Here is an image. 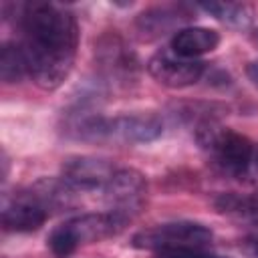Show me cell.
<instances>
[{
  "label": "cell",
  "mask_w": 258,
  "mask_h": 258,
  "mask_svg": "<svg viewBox=\"0 0 258 258\" xmlns=\"http://www.w3.org/2000/svg\"><path fill=\"white\" fill-rule=\"evenodd\" d=\"M246 75H248V79L258 87V60H252V62L246 67Z\"/></svg>",
  "instance_id": "obj_18"
},
{
  "label": "cell",
  "mask_w": 258,
  "mask_h": 258,
  "mask_svg": "<svg viewBox=\"0 0 258 258\" xmlns=\"http://www.w3.org/2000/svg\"><path fill=\"white\" fill-rule=\"evenodd\" d=\"M147 71L163 87L185 89L202 79L206 73V62L200 58L179 56L171 48H161L147 60Z\"/></svg>",
  "instance_id": "obj_7"
},
{
  "label": "cell",
  "mask_w": 258,
  "mask_h": 258,
  "mask_svg": "<svg viewBox=\"0 0 258 258\" xmlns=\"http://www.w3.org/2000/svg\"><path fill=\"white\" fill-rule=\"evenodd\" d=\"M0 77L4 83H18L28 77V64L18 42H4L0 50Z\"/></svg>",
  "instance_id": "obj_15"
},
{
  "label": "cell",
  "mask_w": 258,
  "mask_h": 258,
  "mask_svg": "<svg viewBox=\"0 0 258 258\" xmlns=\"http://www.w3.org/2000/svg\"><path fill=\"white\" fill-rule=\"evenodd\" d=\"M254 161H256V167H258V149L254 151Z\"/></svg>",
  "instance_id": "obj_19"
},
{
  "label": "cell",
  "mask_w": 258,
  "mask_h": 258,
  "mask_svg": "<svg viewBox=\"0 0 258 258\" xmlns=\"http://www.w3.org/2000/svg\"><path fill=\"white\" fill-rule=\"evenodd\" d=\"M20 48L28 64V77L46 91L56 89L71 73L77 46L79 24L75 14L56 2H24L16 16Z\"/></svg>",
  "instance_id": "obj_1"
},
{
  "label": "cell",
  "mask_w": 258,
  "mask_h": 258,
  "mask_svg": "<svg viewBox=\"0 0 258 258\" xmlns=\"http://www.w3.org/2000/svg\"><path fill=\"white\" fill-rule=\"evenodd\" d=\"M240 250H242V254L246 258H258V236H252V238L242 240Z\"/></svg>",
  "instance_id": "obj_17"
},
{
  "label": "cell",
  "mask_w": 258,
  "mask_h": 258,
  "mask_svg": "<svg viewBox=\"0 0 258 258\" xmlns=\"http://www.w3.org/2000/svg\"><path fill=\"white\" fill-rule=\"evenodd\" d=\"M48 214L50 212L40 202H36L28 191H22L10 202H4L2 226L6 232H34L46 222Z\"/></svg>",
  "instance_id": "obj_11"
},
{
  "label": "cell",
  "mask_w": 258,
  "mask_h": 258,
  "mask_svg": "<svg viewBox=\"0 0 258 258\" xmlns=\"http://www.w3.org/2000/svg\"><path fill=\"white\" fill-rule=\"evenodd\" d=\"M220 44V34L206 26H183L171 36L169 48L185 58H198L206 52L216 50Z\"/></svg>",
  "instance_id": "obj_12"
},
{
  "label": "cell",
  "mask_w": 258,
  "mask_h": 258,
  "mask_svg": "<svg viewBox=\"0 0 258 258\" xmlns=\"http://www.w3.org/2000/svg\"><path fill=\"white\" fill-rule=\"evenodd\" d=\"M163 133V121L155 113H127L105 117L103 143H149Z\"/></svg>",
  "instance_id": "obj_8"
},
{
  "label": "cell",
  "mask_w": 258,
  "mask_h": 258,
  "mask_svg": "<svg viewBox=\"0 0 258 258\" xmlns=\"http://www.w3.org/2000/svg\"><path fill=\"white\" fill-rule=\"evenodd\" d=\"M212 230L200 222H165L137 232L131 246L149 252L181 250V248H208L212 244Z\"/></svg>",
  "instance_id": "obj_4"
},
{
  "label": "cell",
  "mask_w": 258,
  "mask_h": 258,
  "mask_svg": "<svg viewBox=\"0 0 258 258\" xmlns=\"http://www.w3.org/2000/svg\"><path fill=\"white\" fill-rule=\"evenodd\" d=\"M191 20V10L185 4H157L143 10L135 18V28L143 40H153L169 32L181 30L185 22Z\"/></svg>",
  "instance_id": "obj_10"
},
{
  "label": "cell",
  "mask_w": 258,
  "mask_h": 258,
  "mask_svg": "<svg viewBox=\"0 0 258 258\" xmlns=\"http://www.w3.org/2000/svg\"><path fill=\"white\" fill-rule=\"evenodd\" d=\"M103 196L111 208L109 212L119 214L129 222L145 202L147 181L143 173L133 167H117L111 179L105 183Z\"/></svg>",
  "instance_id": "obj_6"
},
{
  "label": "cell",
  "mask_w": 258,
  "mask_h": 258,
  "mask_svg": "<svg viewBox=\"0 0 258 258\" xmlns=\"http://www.w3.org/2000/svg\"><path fill=\"white\" fill-rule=\"evenodd\" d=\"M198 8L232 28H248L254 18V8L246 2H200Z\"/></svg>",
  "instance_id": "obj_13"
},
{
  "label": "cell",
  "mask_w": 258,
  "mask_h": 258,
  "mask_svg": "<svg viewBox=\"0 0 258 258\" xmlns=\"http://www.w3.org/2000/svg\"><path fill=\"white\" fill-rule=\"evenodd\" d=\"M256 40H258V32H256Z\"/></svg>",
  "instance_id": "obj_20"
},
{
  "label": "cell",
  "mask_w": 258,
  "mask_h": 258,
  "mask_svg": "<svg viewBox=\"0 0 258 258\" xmlns=\"http://www.w3.org/2000/svg\"><path fill=\"white\" fill-rule=\"evenodd\" d=\"M125 224L127 220L113 212L81 214L52 228L46 238V244L54 256L67 258L85 244H95L117 236L125 228Z\"/></svg>",
  "instance_id": "obj_2"
},
{
  "label": "cell",
  "mask_w": 258,
  "mask_h": 258,
  "mask_svg": "<svg viewBox=\"0 0 258 258\" xmlns=\"http://www.w3.org/2000/svg\"><path fill=\"white\" fill-rule=\"evenodd\" d=\"M95 62L101 83L113 89H127L137 81L139 60L117 32H105L95 42Z\"/></svg>",
  "instance_id": "obj_5"
},
{
  "label": "cell",
  "mask_w": 258,
  "mask_h": 258,
  "mask_svg": "<svg viewBox=\"0 0 258 258\" xmlns=\"http://www.w3.org/2000/svg\"><path fill=\"white\" fill-rule=\"evenodd\" d=\"M153 258H228L214 252H208L206 248H181V250H163L153 252Z\"/></svg>",
  "instance_id": "obj_16"
},
{
  "label": "cell",
  "mask_w": 258,
  "mask_h": 258,
  "mask_svg": "<svg viewBox=\"0 0 258 258\" xmlns=\"http://www.w3.org/2000/svg\"><path fill=\"white\" fill-rule=\"evenodd\" d=\"M214 208L230 218L258 224V194H220L214 200Z\"/></svg>",
  "instance_id": "obj_14"
},
{
  "label": "cell",
  "mask_w": 258,
  "mask_h": 258,
  "mask_svg": "<svg viewBox=\"0 0 258 258\" xmlns=\"http://www.w3.org/2000/svg\"><path fill=\"white\" fill-rule=\"evenodd\" d=\"M196 139L212 163L228 175H244L254 161V143L246 135L222 127L212 119L196 127Z\"/></svg>",
  "instance_id": "obj_3"
},
{
  "label": "cell",
  "mask_w": 258,
  "mask_h": 258,
  "mask_svg": "<svg viewBox=\"0 0 258 258\" xmlns=\"http://www.w3.org/2000/svg\"><path fill=\"white\" fill-rule=\"evenodd\" d=\"M115 165L109 159L93 155H75L62 163V179L71 183L77 191L103 189L105 183L115 173Z\"/></svg>",
  "instance_id": "obj_9"
}]
</instances>
